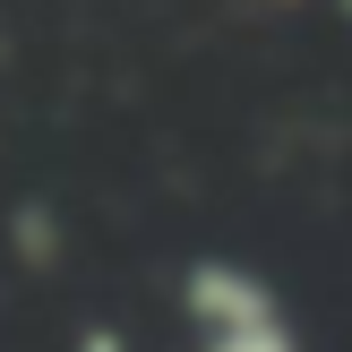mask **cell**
<instances>
[{"label": "cell", "mask_w": 352, "mask_h": 352, "mask_svg": "<svg viewBox=\"0 0 352 352\" xmlns=\"http://www.w3.org/2000/svg\"><path fill=\"white\" fill-rule=\"evenodd\" d=\"M275 9H292V0H275Z\"/></svg>", "instance_id": "obj_2"}, {"label": "cell", "mask_w": 352, "mask_h": 352, "mask_svg": "<svg viewBox=\"0 0 352 352\" xmlns=\"http://www.w3.org/2000/svg\"><path fill=\"white\" fill-rule=\"evenodd\" d=\"M181 318H189V352H301L284 292L250 258H198L181 275Z\"/></svg>", "instance_id": "obj_1"}]
</instances>
